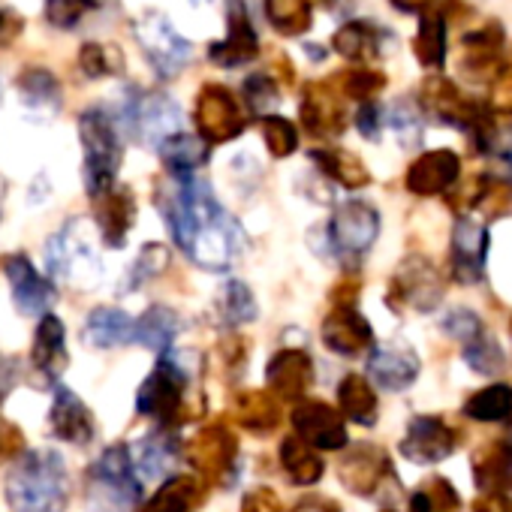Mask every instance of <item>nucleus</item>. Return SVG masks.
Returning <instances> with one entry per match:
<instances>
[{
    "label": "nucleus",
    "mask_w": 512,
    "mask_h": 512,
    "mask_svg": "<svg viewBox=\"0 0 512 512\" xmlns=\"http://www.w3.org/2000/svg\"><path fill=\"white\" fill-rule=\"evenodd\" d=\"M157 151L175 178H190V175H196V169H202L208 163V142L199 136H190V133L169 136Z\"/></svg>",
    "instance_id": "23"
},
{
    "label": "nucleus",
    "mask_w": 512,
    "mask_h": 512,
    "mask_svg": "<svg viewBox=\"0 0 512 512\" xmlns=\"http://www.w3.org/2000/svg\"><path fill=\"white\" fill-rule=\"evenodd\" d=\"M232 416L250 434H269L281 425V404L269 389H244L232 401Z\"/></svg>",
    "instance_id": "20"
},
{
    "label": "nucleus",
    "mask_w": 512,
    "mask_h": 512,
    "mask_svg": "<svg viewBox=\"0 0 512 512\" xmlns=\"http://www.w3.org/2000/svg\"><path fill=\"white\" fill-rule=\"evenodd\" d=\"M377 229H380V223H377V214L371 205L347 202L338 208L332 229H329V238H332L338 253H362L377 238Z\"/></svg>",
    "instance_id": "15"
},
{
    "label": "nucleus",
    "mask_w": 512,
    "mask_h": 512,
    "mask_svg": "<svg viewBox=\"0 0 512 512\" xmlns=\"http://www.w3.org/2000/svg\"><path fill=\"white\" fill-rule=\"evenodd\" d=\"M0 266H4V275L10 281L13 302H16L19 314H25V317L49 314V308L55 305V287H52L49 278H43L34 269V263L28 260L25 253H10Z\"/></svg>",
    "instance_id": "11"
},
{
    "label": "nucleus",
    "mask_w": 512,
    "mask_h": 512,
    "mask_svg": "<svg viewBox=\"0 0 512 512\" xmlns=\"http://www.w3.org/2000/svg\"><path fill=\"white\" fill-rule=\"evenodd\" d=\"M19 437H22V434H19L10 422H0V455H13V452L22 446Z\"/></svg>",
    "instance_id": "42"
},
{
    "label": "nucleus",
    "mask_w": 512,
    "mask_h": 512,
    "mask_svg": "<svg viewBox=\"0 0 512 512\" xmlns=\"http://www.w3.org/2000/svg\"><path fill=\"white\" fill-rule=\"evenodd\" d=\"M79 139L85 148V184L91 196H100L115 187L121 163H124V145L118 136V124L103 109H88L79 118Z\"/></svg>",
    "instance_id": "4"
},
{
    "label": "nucleus",
    "mask_w": 512,
    "mask_h": 512,
    "mask_svg": "<svg viewBox=\"0 0 512 512\" xmlns=\"http://www.w3.org/2000/svg\"><path fill=\"white\" fill-rule=\"evenodd\" d=\"M82 338L94 350H112L136 341V320L118 308H94L82 329Z\"/></svg>",
    "instance_id": "19"
},
{
    "label": "nucleus",
    "mask_w": 512,
    "mask_h": 512,
    "mask_svg": "<svg viewBox=\"0 0 512 512\" xmlns=\"http://www.w3.org/2000/svg\"><path fill=\"white\" fill-rule=\"evenodd\" d=\"M302 121L314 136H329L344 127V115L326 85H308L302 100Z\"/></svg>",
    "instance_id": "26"
},
{
    "label": "nucleus",
    "mask_w": 512,
    "mask_h": 512,
    "mask_svg": "<svg viewBox=\"0 0 512 512\" xmlns=\"http://www.w3.org/2000/svg\"><path fill=\"white\" fill-rule=\"evenodd\" d=\"M281 461H284L287 476H290L293 482H299V485H311V482L320 479V473H323L320 458H317L302 440H296V437L284 440V446H281Z\"/></svg>",
    "instance_id": "31"
},
{
    "label": "nucleus",
    "mask_w": 512,
    "mask_h": 512,
    "mask_svg": "<svg viewBox=\"0 0 512 512\" xmlns=\"http://www.w3.org/2000/svg\"><path fill=\"white\" fill-rule=\"evenodd\" d=\"M199 500H202V488L193 476H166L142 512H193Z\"/></svg>",
    "instance_id": "27"
},
{
    "label": "nucleus",
    "mask_w": 512,
    "mask_h": 512,
    "mask_svg": "<svg viewBox=\"0 0 512 512\" xmlns=\"http://www.w3.org/2000/svg\"><path fill=\"white\" fill-rule=\"evenodd\" d=\"M169 269V247L166 244H145L136 256V263L127 272V281H121V293H136L139 287L151 284L154 278H160Z\"/></svg>",
    "instance_id": "29"
},
{
    "label": "nucleus",
    "mask_w": 512,
    "mask_h": 512,
    "mask_svg": "<svg viewBox=\"0 0 512 512\" xmlns=\"http://www.w3.org/2000/svg\"><path fill=\"white\" fill-rule=\"evenodd\" d=\"M293 512H329V509H323V506H320L317 500H305V503H299V506H296Z\"/></svg>",
    "instance_id": "43"
},
{
    "label": "nucleus",
    "mask_w": 512,
    "mask_h": 512,
    "mask_svg": "<svg viewBox=\"0 0 512 512\" xmlns=\"http://www.w3.org/2000/svg\"><path fill=\"white\" fill-rule=\"evenodd\" d=\"M266 16L281 34L299 37L311 28V0H266Z\"/></svg>",
    "instance_id": "30"
},
{
    "label": "nucleus",
    "mask_w": 512,
    "mask_h": 512,
    "mask_svg": "<svg viewBox=\"0 0 512 512\" xmlns=\"http://www.w3.org/2000/svg\"><path fill=\"white\" fill-rule=\"evenodd\" d=\"M368 371L371 377L383 386V389H404L413 383L416 371H419V362L410 350H401V347H380L371 362H368Z\"/></svg>",
    "instance_id": "22"
},
{
    "label": "nucleus",
    "mask_w": 512,
    "mask_h": 512,
    "mask_svg": "<svg viewBox=\"0 0 512 512\" xmlns=\"http://www.w3.org/2000/svg\"><path fill=\"white\" fill-rule=\"evenodd\" d=\"M263 139H266V148L275 154V157H290L299 145V133L296 127L281 118V115H269L263 121Z\"/></svg>",
    "instance_id": "34"
},
{
    "label": "nucleus",
    "mask_w": 512,
    "mask_h": 512,
    "mask_svg": "<svg viewBox=\"0 0 512 512\" xmlns=\"http://www.w3.org/2000/svg\"><path fill=\"white\" fill-rule=\"evenodd\" d=\"M136 43L160 79H175L190 61V43L160 13H145L136 22Z\"/></svg>",
    "instance_id": "8"
},
{
    "label": "nucleus",
    "mask_w": 512,
    "mask_h": 512,
    "mask_svg": "<svg viewBox=\"0 0 512 512\" xmlns=\"http://www.w3.org/2000/svg\"><path fill=\"white\" fill-rule=\"evenodd\" d=\"M329 175H335L338 181H344V184H350V187H356L359 181H362V169L353 163V157H347V154H332V151H314L311 154Z\"/></svg>",
    "instance_id": "37"
},
{
    "label": "nucleus",
    "mask_w": 512,
    "mask_h": 512,
    "mask_svg": "<svg viewBox=\"0 0 512 512\" xmlns=\"http://www.w3.org/2000/svg\"><path fill=\"white\" fill-rule=\"evenodd\" d=\"M124 64V55L115 49V46H103V43H88L82 46V55H79V67L88 79H106V76H115Z\"/></svg>",
    "instance_id": "32"
},
{
    "label": "nucleus",
    "mask_w": 512,
    "mask_h": 512,
    "mask_svg": "<svg viewBox=\"0 0 512 512\" xmlns=\"http://www.w3.org/2000/svg\"><path fill=\"white\" fill-rule=\"evenodd\" d=\"M241 512H284V506H281V497L272 488L260 485V488H250L244 494Z\"/></svg>",
    "instance_id": "39"
},
{
    "label": "nucleus",
    "mask_w": 512,
    "mask_h": 512,
    "mask_svg": "<svg viewBox=\"0 0 512 512\" xmlns=\"http://www.w3.org/2000/svg\"><path fill=\"white\" fill-rule=\"evenodd\" d=\"M124 124L139 142L160 148L169 136L181 133V112L166 94H139L124 103Z\"/></svg>",
    "instance_id": "9"
},
{
    "label": "nucleus",
    "mask_w": 512,
    "mask_h": 512,
    "mask_svg": "<svg viewBox=\"0 0 512 512\" xmlns=\"http://www.w3.org/2000/svg\"><path fill=\"white\" fill-rule=\"evenodd\" d=\"M187 386H190V368L181 365L175 353L163 356L157 368L142 380L136 395V410L160 425H172L184 410Z\"/></svg>",
    "instance_id": "6"
},
{
    "label": "nucleus",
    "mask_w": 512,
    "mask_h": 512,
    "mask_svg": "<svg viewBox=\"0 0 512 512\" xmlns=\"http://www.w3.org/2000/svg\"><path fill=\"white\" fill-rule=\"evenodd\" d=\"M323 338H326V344L332 347V350H353L356 347V341L362 338V326H356V320H350V317H332L329 323H326V329H323Z\"/></svg>",
    "instance_id": "36"
},
{
    "label": "nucleus",
    "mask_w": 512,
    "mask_h": 512,
    "mask_svg": "<svg viewBox=\"0 0 512 512\" xmlns=\"http://www.w3.org/2000/svg\"><path fill=\"white\" fill-rule=\"evenodd\" d=\"M335 49H338L344 58H365V55L374 49V40H371L368 28H362V25H347V28L338 31Z\"/></svg>",
    "instance_id": "38"
},
{
    "label": "nucleus",
    "mask_w": 512,
    "mask_h": 512,
    "mask_svg": "<svg viewBox=\"0 0 512 512\" xmlns=\"http://www.w3.org/2000/svg\"><path fill=\"white\" fill-rule=\"evenodd\" d=\"M103 4H106V0H49L46 16L58 28H73V25L82 22V16L88 10H100Z\"/></svg>",
    "instance_id": "35"
},
{
    "label": "nucleus",
    "mask_w": 512,
    "mask_h": 512,
    "mask_svg": "<svg viewBox=\"0 0 512 512\" xmlns=\"http://www.w3.org/2000/svg\"><path fill=\"white\" fill-rule=\"evenodd\" d=\"M281 103V94H278V85L269 79V76H250L244 82V106L253 112V115H272Z\"/></svg>",
    "instance_id": "33"
},
{
    "label": "nucleus",
    "mask_w": 512,
    "mask_h": 512,
    "mask_svg": "<svg viewBox=\"0 0 512 512\" xmlns=\"http://www.w3.org/2000/svg\"><path fill=\"white\" fill-rule=\"evenodd\" d=\"M7 503L13 512H64L70 503V476L55 449L25 452L7 473Z\"/></svg>",
    "instance_id": "2"
},
{
    "label": "nucleus",
    "mask_w": 512,
    "mask_h": 512,
    "mask_svg": "<svg viewBox=\"0 0 512 512\" xmlns=\"http://www.w3.org/2000/svg\"><path fill=\"white\" fill-rule=\"evenodd\" d=\"M178 440L166 431H154V434H145L133 449H130V458H133V470L139 476V482H154V479H163L169 476V470L175 467V458H178Z\"/></svg>",
    "instance_id": "18"
},
{
    "label": "nucleus",
    "mask_w": 512,
    "mask_h": 512,
    "mask_svg": "<svg viewBox=\"0 0 512 512\" xmlns=\"http://www.w3.org/2000/svg\"><path fill=\"white\" fill-rule=\"evenodd\" d=\"M193 118L199 127V139L205 142H232L247 127L238 100L223 85H205L199 91Z\"/></svg>",
    "instance_id": "10"
},
{
    "label": "nucleus",
    "mask_w": 512,
    "mask_h": 512,
    "mask_svg": "<svg viewBox=\"0 0 512 512\" xmlns=\"http://www.w3.org/2000/svg\"><path fill=\"white\" fill-rule=\"evenodd\" d=\"M31 362L34 368L49 377V380H58L70 362L67 356V332H64V323L49 311L40 317V326L34 332V350H31Z\"/></svg>",
    "instance_id": "17"
},
{
    "label": "nucleus",
    "mask_w": 512,
    "mask_h": 512,
    "mask_svg": "<svg viewBox=\"0 0 512 512\" xmlns=\"http://www.w3.org/2000/svg\"><path fill=\"white\" fill-rule=\"evenodd\" d=\"M260 55V40H256V31L250 25V13L244 0H229L226 4V40L211 43L208 58L217 67H241L247 61H253Z\"/></svg>",
    "instance_id": "12"
},
{
    "label": "nucleus",
    "mask_w": 512,
    "mask_h": 512,
    "mask_svg": "<svg viewBox=\"0 0 512 512\" xmlns=\"http://www.w3.org/2000/svg\"><path fill=\"white\" fill-rule=\"evenodd\" d=\"M22 34V19L13 10H0V46H10Z\"/></svg>",
    "instance_id": "41"
},
{
    "label": "nucleus",
    "mask_w": 512,
    "mask_h": 512,
    "mask_svg": "<svg viewBox=\"0 0 512 512\" xmlns=\"http://www.w3.org/2000/svg\"><path fill=\"white\" fill-rule=\"evenodd\" d=\"M19 94L25 109L40 118H55L61 109V85L43 67H31L19 76Z\"/></svg>",
    "instance_id": "21"
},
{
    "label": "nucleus",
    "mask_w": 512,
    "mask_h": 512,
    "mask_svg": "<svg viewBox=\"0 0 512 512\" xmlns=\"http://www.w3.org/2000/svg\"><path fill=\"white\" fill-rule=\"evenodd\" d=\"M157 205L166 217L172 241L202 272H229L244 250V232L235 217L214 199L211 187L190 178H175L160 190Z\"/></svg>",
    "instance_id": "1"
},
{
    "label": "nucleus",
    "mask_w": 512,
    "mask_h": 512,
    "mask_svg": "<svg viewBox=\"0 0 512 512\" xmlns=\"http://www.w3.org/2000/svg\"><path fill=\"white\" fill-rule=\"evenodd\" d=\"M91 512H127L142 497V482L133 470L130 446H109L91 467Z\"/></svg>",
    "instance_id": "5"
},
{
    "label": "nucleus",
    "mask_w": 512,
    "mask_h": 512,
    "mask_svg": "<svg viewBox=\"0 0 512 512\" xmlns=\"http://www.w3.org/2000/svg\"><path fill=\"white\" fill-rule=\"evenodd\" d=\"M260 308H256V299L250 293V287L244 281H229L220 296H217V317L223 326H244L250 320H256Z\"/></svg>",
    "instance_id": "28"
},
{
    "label": "nucleus",
    "mask_w": 512,
    "mask_h": 512,
    "mask_svg": "<svg viewBox=\"0 0 512 512\" xmlns=\"http://www.w3.org/2000/svg\"><path fill=\"white\" fill-rule=\"evenodd\" d=\"M178 332H181V317L166 305H154L142 314V320H136V344L154 353H166L175 344Z\"/></svg>",
    "instance_id": "24"
},
{
    "label": "nucleus",
    "mask_w": 512,
    "mask_h": 512,
    "mask_svg": "<svg viewBox=\"0 0 512 512\" xmlns=\"http://www.w3.org/2000/svg\"><path fill=\"white\" fill-rule=\"evenodd\" d=\"M293 428L302 440L317 446H338L344 440V431L335 419V413L323 404H299L293 410Z\"/></svg>",
    "instance_id": "25"
},
{
    "label": "nucleus",
    "mask_w": 512,
    "mask_h": 512,
    "mask_svg": "<svg viewBox=\"0 0 512 512\" xmlns=\"http://www.w3.org/2000/svg\"><path fill=\"white\" fill-rule=\"evenodd\" d=\"M184 458L208 485H229L238 470V437L226 425L211 422L190 437Z\"/></svg>",
    "instance_id": "7"
},
{
    "label": "nucleus",
    "mask_w": 512,
    "mask_h": 512,
    "mask_svg": "<svg viewBox=\"0 0 512 512\" xmlns=\"http://www.w3.org/2000/svg\"><path fill=\"white\" fill-rule=\"evenodd\" d=\"M266 380H269V392L275 398H299L308 392V386L314 380L311 359L302 350H281L269 359Z\"/></svg>",
    "instance_id": "16"
},
{
    "label": "nucleus",
    "mask_w": 512,
    "mask_h": 512,
    "mask_svg": "<svg viewBox=\"0 0 512 512\" xmlns=\"http://www.w3.org/2000/svg\"><path fill=\"white\" fill-rule=\"evenodd\" d=\"M341 401H344V407H347L356 419H362L365 407L371 404V401H368V392H365V386H362L359 380H347V383L341 386Z\"/></svg>",
    "instance_id": "40"
},
{
    "label": "nucleus",
    "mask_w": 512,
    "mask_h": 512,
    "mask_svg": "<svg viewBox=\"0 0 512 512\" xmlns=\"http://www.w3.org/2000/svg\"><path fill=\"white\" fill-rule=\"evenodd\" d=\"M49 425L52 434L64 443L73 446H88L97 437V422L88 410V404L70 392L67 386H55V398H52V410H49Z\"/></svg>",
    "instance_id": "14"
},
{
    "label": "nucleus",
    "mask_w": 512,
    "mask_h": 512,
    "mask_svg": "<svg viewBox=\"0 0 512 512\" xmlns=\"http://www.w3.org/2000/svg\"><path fill=\"white\" fill-rule=\"evenodd\" d=\"M94 220L97 235L106 247L118 250L124 247L133 223H136V196L130 187H112L100 196H94Z\"/></svg>",
    "instance_id": "13"
},
{
    "label": "nucleus",
    "mask_w": 512,
    "mask_h": 512,
    "mask_svg": "<svg viewBox=\"0 0 512 512\" xmlns=\"http://www.w3.org/2000/svg\"><path fill=\"white\" fill-rule=\"evenodd\" d=\"M100 235L97 226H91L82 217L67 220L49 241H46V269L52 278L91 290L103 278V260H100Z\"/></svg>",
    "instance_id": "3"
},
{
    "label": "nucleus",
    "mask_w": 512,
    "mask_h": 512,
    "mask_svg": "<svg viewBox=\"0 0 512 512\" xmlns=\"http://www.w3.org/2000/svg\"><path fill=\"white\" fill-rule=\"evenodd\" d=\"M506 157H509V163H512V151H509V154H506Z\"/></svg>",
    "instance_id": "44"
}]
</instances>
